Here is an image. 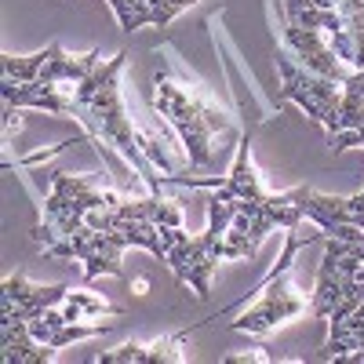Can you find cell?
Listing matches in <instances>:
<instances>
[{"label": "cell", "instance_id": "6", "mask_svg": "<svg viewBox=\"0 0 364 364\" xmlns=\"http://www.w3.org/2000/svg\"><path fill=\"white\" fill-rule=\"evenodd\" d=\"M255 295H259V299L230 324L233 331L266 336V331H273L277 324L295 321V317L306 314V291L291 281V269H284V273H277V277L262 281V284L255 288Z\"/></svg>", "mask_w": 364, "mask_h": 364}, {"label": "cell", "instance_id": "11", "mask_svg": "<svg viewBox=\"0 0 364 364\" xmlns=\"http://www.w3.org/2000/svg\"><path fill=\"white\" fill-rule=\"evenodd\" d=\"M215 193L223 200H262V197H269V190L262 186V175L255 171V161H252V135H240L237 161H233L230 175L215 186Z\"/></svg>", "mask_w": 364, "mask_h": 364}, {"label": "cell", "instance_id": "15", "mask_svg": "<svg viewBox=\"0 0 364 364\" xmlns=\"http://www.w3.org/2000/svg\"><path fill=\"white\" fill-rule=\"evenodd\" d=\"M99 364H149V346H139V343H124L117 350H106L95 357Z\"/></svg>", "mask_w": 364, "mask_h": 364}, {"label": "cell", "instance_id": "16", "mask_svg": "<svg viewBox=\"0 0 364 364\" xmlns=\"http://www.w3.org/2000/svg\"><path fill=\"white\" fill-rule=\"evenodd\" d=\"M197 0H146L149 8V26H168L175 15H182L186 8H193Z\"/></svg>", "mask_w": 364, "mask_h": 364}, {"label": "cell", "instance_id": "3", "mask_svg": "<svg viewBox=\"0 0 364 364\" xmlns=\"http://www.w3.org/2000/svg\"><path fill=\"white\" fill-rule=\"evenodd\" d=\"M154 109H157V117H164L171 124L178 142L186 146L190 164H197V168L211 161V139L233 128V117L226 109L211 106L200 91L175 84L161 73L154 77Z\"/></svg>", "mask_w": 364, "mask_h": 364}, {"label": "cell", "instance_id": "7", "mask_svg": "<svg viewBox=\"0 0 364 364\" xmlns=\"http://www.w3.org/2000/svg\"><path fill=\"white\" fill-rule=\"evenodd\" d=\"M360 262H364V245L339 240V237H324V259H321L314 299H310V314L314 317H321V321L331 317V310L343 302V295L357 284Z\"/></svg>", "mask_w": 364, "mask_h": 364}, {"label": "cell", "instance_id": "22", "mask_svg": "<svg viewBox=\"0 0 364 364\" xmlns=\"http://www.w3.org/2000/svg\"><path fill=\"white\" fill-rule=\"evenodd\" d=\"M255 360H269L266 353H237V357H226V364H255Z\"/></svg>", "mask_w": 364, "mask_h": 364}, {"label": "cell", "instance_id": "10", "mask_svg": "<svg viewBox=\"0 0 364 364\" xmlns=\"http://www.w3.org/2000/svg\"><path fill=\"white\" fill-rule=\"evenodd\" d=\"M99 63H102V48L87 51V55H70L58 41H51L48 44V66L41 70V77L33 84H44V87H77Z\"/></svg>", "mask_w": 364, "mask_h": 364}, {"label": "cell", "instance_id": "4", "mask_svg": "<svg viewBox=\"0 0 364 364\" xmlns=\"http://www.w3.org/2000/svg\"><path fill=\"white\" fill-rule=\"evenodd\" d=\"M128 197L120 190H99L91 175H70V171H55L51 175V193L44 200V223H37L33 230V240L41 248H51L58 240L73 237L87 211H113L120 208Z\"/></svg>", "mask_w": 364, "mask_h": 364}, {"label": "cell", "instance_id": "20", "mask_svg": "<svg viewBox=\"0 0 364 364\" xmlns=\"http://www.w3.org/2000/svg\"><path fill=\"white\" fill-rule=\"evenodd\" d=\"M18 113H22V109H15V106H4V139H11V135H15V132L22 128Z\"/></svg>", "mask_w": 364, "mask_h": 364}, {"label": "cell", "instance_id": "19", "mask_svg": "<svg viewBox=\"0 0 364 364\" xmlns=\"http://www.w3.org/2000/svg\"><path fill=\"white\" fill-rule=\"evenodd\" d=\"M66 146H73V139H66V142H58V146H51V149H41V154H29V157H22L18 164H22V168H33V164H41V161L55 157V154H63Z\"/></svg>", "mask_w": 364, "mask_h": 364}, {"label": "cell", "instance_id": "9", "mask_svg": "<svg viewBox=\"0 0 364 364\" xmlns=\"http://www.w3.org/2000/svg\"><path fill=\"white\" fill-rule=\"evenodd\" d=\"M284 44L295 51L299 66H306L310 73H321V77H328V80H336L339 87H343L346 77L353 73L343 58L336 55V48L328 44V37L321 33V29H302V26L284 22Z\"/></svg>", "mask_w": 364, "mask_h": 364}, {"label": "cell", "instance_id": "1", "mask_svg": "<svg viewBox=\"0 0 364 364\" xmlns=\"http://www.w3.org/2000/svg\"><path fill=\"white\" fill-rule=\"evenodd\" d=\"M124 66H128V51H117L113 58H102V63L73 87V117L80 120L84 132L95 142L113 146L117 154L142 175L149 193L161 197L164 171L142 154L139 132H135L132 117H128L124 95H120V73H124Z\"/></svg>", "mask_w": 364, "mask_h": 364}, {"label": "cell", "instance_id": "17", "mask_svg": "<svg viewBox=\"0 0 364 364\" xmlns=\"http://www.w3.org/2000/svg\"><path fill=\"white\" fill-rule=\"evenodd\" d=\"M70 299L84 310V317H120V310H117V306H109L106 299L91 295V291H73V288H70Z\"/></svg>", "mask_w": 364, "mask_h": 364}, {"label": "cell", "instance_id": "8", "mask_svg": "<svg viewBox=\"0 0 364 364\" xmlns=\"http://www.w3.org/2000/svg\"><path fill=\"white\" fill-rule=\"evenodd\" d=\"M70 295L66 284H29L26 273H11L0 284V321H33Z\"/></svg>", "mask_w": 364, "mask_h": 364}, {"label": "cell", "instance_id": "14", "mask_svg": "<svg viewBox=\"0 0 364 364\" xmlns=\"http://www.w3.org/2000/svg\"><path fill=\"white\" fill-rule=\"evenodd\" d=\"M109 324H63L51 336V350H63L70 343H80V339H95V336H106Z\"/></svg>", "mask_w": 364, "mask_h": 364}, {"label": "cell", "instance_id": "13", "mask_svg": "<svg viewBox=\"0 0 364 364\" xmlns=\"http://www.w3.org/2000/svg\"><path fill=\"white\" fill-rule=\"evenodd\" d=\"M48 66V48L37 51V55H0V70H4V80H15V84H33L41 77V70Z\"/></svg>", "mask_w": 364, "mask_h": 364}, {"label": "cell", "instance_id": "18", "mask_svg": "<svg viewBox=\"0 0 364 364\" xmlns=\"http://www.w3.org/2000/svg\"><path fill=\"white\" fill-rule=\"evenodd\" d=\"M154 223H157V226H182V208H178V200H168V197H161Z\"/></svg>", "mask_w": 364, "mask_h": 364}, {"label": "cell", "instance_id": "21", "mask_svg": "<svg viewBox=\"0 0 364 364\" xmlns=\"http://www.w3.org/2000/svg\"><path fill=\"white\" fill-rule=\"evenodd\" d=\"M343 91H350V95H360L364 99V70H353L343 84Z\"/></svg>", "mask_w": 364, "mask_h": 364}, {"label": "cell", "instance_id": "2", "mask_svg": "<svg viewBox=\"0 0 364 364\" xmlns=\"http://www.w3.org/2000/svg\"><path fill=\"white\" fill-rule=\"evenodd\" d=\"M237 215V200H223L219 193L208 197V226L204 233L190 237L182 226H161V237H164V262L168 269L175 273L178 284H190L200 299L208 295L211 288V273L223 259H230V248H226V230Z\"/></svg>", "mask_w": 364, "mask_h": 364}, {"label": "cell", "instance_id": "5", "mask_svg": "<svg viewBox=\"0 0 364 364\" xmlns=\"http://www.w3.org/2000/svg\"><path fill=\"white\" fill-rule=\"evenodd\" d=\"M277 73H281V102H295L306 117H314L324 132H336L339 120V102H343V87L336 80H328L321 73H310L306 66L291 63L288 55H277Z\"/></svg>", "mask_w": 364, "mask_h": 364}, {"label": "cell", "instance_id": "12", "mask_svg": "<svg viewBox=\"0 0 364 364\" xmlns=\"http://www.w3.org/2000/svg\"><path fill=\"white\" fill-rule=\"evenodd\" d=\"M0 350H4L0 353L4 364H48L58 353V350L37 343L26 321H0Z\"/></svg>", "mask_w": 364, "mask_h": 364}]
</instances>
